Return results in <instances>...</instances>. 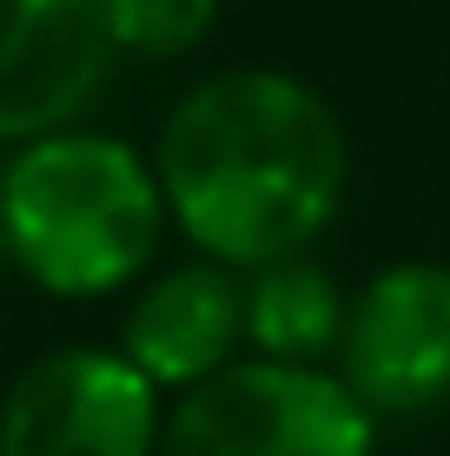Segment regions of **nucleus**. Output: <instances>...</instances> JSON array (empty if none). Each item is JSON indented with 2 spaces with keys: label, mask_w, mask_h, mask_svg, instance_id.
Wrapping results in <instances>:
<instances>
[{
  "label": "nucleus",
  "mask_w": 450,
  "mask_h": 456,
  "mask_svg": "<svg viewBox=\"0 0 450 456\" xmlns=\"http://www.w3.org/2000/svg\"><path fill=\"white\" fill-rule=\"evenodd\" d=\"M338 377L371 417H430L450 403V265L397 258L345 311Z\"/></svg>",
  "instance_id": "nucleus-4"
},
{
  "label": "nucleus",
  "mask_w": 450,
  "mask_h": 456,
  "mask_svg": "<svg viewBox=\"0 0 450 456\" xmlns=\"http://www.w3.org/2000/svg\"><path fill=\"white\" fill-rule=\"evenodd\" d=\"M7 265H13V258H7V232H0V278H7Z\"/></svg>",
  "instance_id": "nucleus-10"
},
{
  "label": "nucleus",
  "mask_w": 450,
  "mask_h": 456,
  "mask_svg": "<svg viewBox=\"0 0 450 456\" xmlns=\"http://www.w3.org/2000/svg\"><path fill=\"white\" fill-rule=\"evenodd\" d=\"M219 27V0H106V34L119 53L179 60Z\"/></svg>",
  "instance_id": "nucleus-9"
},
{
  "label": "nucleus",
  "mask_w": 450,
  "mask_h": 456,
  "mask_svg": "<svg viewBox=\"0 0 450 456\" xmlns=\"http://www.w3.org/2000/svg\"><path fill=\"white\" fill-rule=\"evenodd\" d=\"M345 291L312 258L258 265L245 285V344L272 364H324L345 338Z\"/></svg>",
  "instance_id": "nucleus-8"
},
{
  "label": "nucleus",
  "mask_w": 450,
  "mask_h": 456,
  "mask_svg": "<svg viewBox=\"0 0 450 456\" xmlns=\"http://www.w3.org/2000/svg\"><path fill=\"white\" fill-rule=\"evenodd\" d=\"M160 456H378V417L338 370L245 357L179 390Z\"/></svg>",
  "instance_id": "nucleus-3"
},
{
  "label": "nucleus",
  "mask_w": 450,
  "mask_h": 456,
  "mask_svg": "<svg viewBox=\"0 0 450 456\" xmlns=\"http://www.w3.org/2000/svg\"><path fill=\"white\" fill-rule=\"evenodd\" d=\"M245 344V285L212 258L173 265L127 305L119 357L152 390H192L225 364H239Z\"/></svg>",
  "instance_id": "nucleus-7"
},
{
  "label": "nucleus",
  "mask_w": 450,
  "mask_h": 456,
  "mask_svg": "<svg viewBox=\"0 0 450 456\" xmlns=\"http://www.w3.org/2000/svg\"><path fill=\"white\" fill-rule=\"evenodd\" d=\"M106 0H0V146L67 133L113 73Z\"/></svg>",
  "instance_id": "nucleus-6"
},
{
  "label": "nucleus",
  "mask_w": 450,
  "mask_h": 456,
  "mask_svg": "<svg viewBox=\"0 0 450 456\" xmlns=\"http://www.w3.org/2000/svg\"><path fill=\"white\" fill-rule=\"evenodd\" d=\"M160 390L119 351L34 357L0 403V456H160Z\"/></svg>",
  "instance_id": "nucleus-5"
},
{
  "label": "nucleus",
  "mask_w": 450,
  "mask_h": 456,
  "mask_svg": "<svg viewBox=\"0 0 450 456\" xmlns=\"http://www.w3.org/2000/svg\"><path fill=\"white\" fill-rule=\"evenodd\" d=\"M7 258L53 297H106L152 265L166 192L152 159L113 133H46L0 172Z\"/></svg>",
  "instance_id": "nucleus-2"
},
{
  "label": "nucleus",
  "mask_w": 450,
  "mask_h": 456,
  "mask_svg": "<svg viewBox=\"0 0 450 456\" xmlns=\"http://www.w3.org/2000/svg\"><path fill=\"white\" fill-rule=\"evenodd\" d=\"M152 172L199 258L258 272L324 239L351 185V139L299 73L225 67L166 113Z\"/></svg>",
  "instance_id": "nucleus-1"
}]
</instances>
